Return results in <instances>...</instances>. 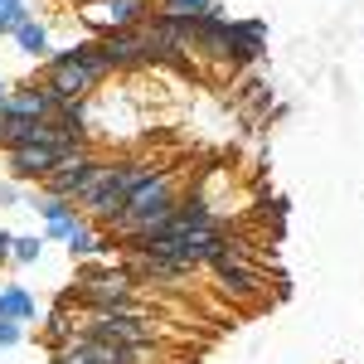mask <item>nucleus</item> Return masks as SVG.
Wrapping results in <instances>:
<instances>
[{"instance_id":"obj_1","label":"nucleus","mask_w":364,"mask_h":364,"mask_svg":"<svg viewBox=\"0 0 364 364\" xmlns=\"http://www.w3.org/2000/svg\"><path fill=\"white\" fill-rule=\"evenodd\" d=\"M151 175H156V166H151V161H117V166L102 170V180H97V185H92V190H87L78 204H83V214L92 219V224L107 228L117 214L127 209V199L136 195Z\"/></svg>"},{"instance_id":"obj_2","label":"nucleus","mask_w":364,"mask_h":364,"mask_svg":"<svg viewBox=\"0 0 364 364\" xmlns=\"http://www.w3.org/2000/svg\"><path fill=\"white\" fill-rule=\"evenodd\" d=\"M102 170H107V161H97L92 151H73V156H63L58 161V170L44 180V195H58V199H78L102 180Z\"/></svg>"},{"instance_id":"obj_3","label":"nucleus","mask_w":364,"mask_h":364,"mask_svg":"<svg viewBox=\"0 0 364 364\" xmlns=\"http://www.w3.org/2000/svg\"><path fill=\"white\" fill-rule=\"evenodd\" d=\"M83 336L112 340V345H156L161 326L146 316H112V311H87L83 316Z\"/></svg>"},{"instance_id":"obj_4","label":"nucleus","mask_w":364,"mask_h":364,"mask_svg":"<svg viewBox=\"0 0 364 364\" xmlns=\"http://www.w3.org/2000/svg\"><path fill=\"white\" fill-rule=\"evenodd\" d=\"M97 34H112V29H141L151 20V0H92L83 15Z\"/></svg>"},{"instance_id":"obj_5","label":"nucleus","mask_w":364,"mask_h":364,"mask_svg":"<svg viewBox=\"0 0 364 364\" xmlns=\"http://www.w3.org/2000/svg\"><path fill=\"white\" fill-rule=\"evenodd\" d=\"M78 151H87V146H78ZM10 156V170L20 175V180H49L58 170V161L63 156H73L68 146H15V151H5Z\"/></svg>"},{"instance_id":"obj_6","label":"nucleus","mask_w":364,"mask_h":364,"mask_svg":"<svg viewBox=\"0 0 364 364\" xmlns=\"http://www.w3.org/2000/svg\"><path fill=\"white\" fill-rule=\"evenodd\" d=\"M102 54H107V68H136V63H151V49H146V29H112L97 39Z\"/></svg>"},{"instance_id":"obj_7","label":"nucleus","mask_w":364,"mask_h":364,"mask_svg":"<svg viewBox=\"0 0 364 364\" xmlns=\"http://www.w3.org/2000/svg\"><path fill=\"white\" fill-rule=\"evenodd\" d=\"M58 107H63V97H58L49 83L5 92V102H0V112H5V117H58Z\"/></svg>"},{"instance_id":"obj_8","label":"nucleus","mask_w":364,"mask_h":364,"mask_svg":"<svg viewBox=\"0 0 364 364\" xmlns=\"http://www.w3.org/2000/svg\"><path fill=\"white\" fill-rule=\"evenodd\" d=\"M29 209H34V214H44L49 238H68V233L78 228V219H83L73 199H58V195H34V199H29Z\"/></svg>"},{"instance_id":"obj_9","label":"nucleus","mask_w":364,"mask_h":364,"mask_svg":"<svg viewBox=\"0 0 364 364\" xmlns=\"http://www.w3.org/2000/svg\"><path fill=\"white\" fill-rule=\"evenodd\" d=\"M44 73H49V87H54L63 102H78V97H87L97 87V78L87 68H78V63H44Z\"/></svg>"},{"instance_id":"obj_10","label":"nucleus","mask_w":364,"mask_h":364,"mask_svg":"<svg viewBox=\"0 0 364 364\" xmlns=\"http://www.w3.org/2000/svg\"><path fill=\"white\" fill-rule=\"evenodd\" d=\"M214 277L224 287L228 296H257V272H252L243 257H224V262H214Z\"/></svg>"},{"instance_id":"obj_11","label":"nucleus","mask_w":364,"mask_h":364,"mask_svg":"<svg viewBox=\"0 0 364 364\" xmlns=\"http://www.w3.org/2000/svg\"><path fill=\"white\" fill-rule=\"evenodd\" d=\"M262 44H267V25L262 20H233V63L262 58Z\"/></svg>"},{"instance_id":"obj_12","label":"nucleus","mask_w":364,"mask_h":364,"mask_svg":"<svg viewBox=\"0 0 364 364\" xmlns=\"http://www.w3.org/2000/svg\"><path fill=\"white\" fill-rule=\"evenodd\" d=\"M0 321H34V301L25 287H0Z\"/></svg>"},{"instance_id":"obj_13","label":"nucleus","mask_w":364,"mask_h":364,"mask_svg":"<svg viewBox=\"0 0 364 364\" xmlns=\"http://www.w3.org/2000/svg\"><path fill=\"white\" fill-rule=\"evenodd\" d=\"M63 243H68V252H73V257H97V252L107 248V243L92 233V224H87V219H78V228H73Z\"/></svg>"},{"instance_id":"obj_14","label":"nucleus","mask_w":364,"mask_h":364,"mask_svg":"<svg viewBox=\"0 0 364 364\" xmlns=\"http://www.w3.org/2000/svg\"><path fill=\"white\" fill-rule=\"evenodd\" d=\"M15 39H20V49H25V54H49V29L39 25V20H25V25L15 29Z\"/></svg>"},{"instance_id":"obj_15","label":"nucleus","mask_w":364,"mask_h":364,"mask_svg":"<svg viewBox=\"0 0 364 364\" xmlns=\"http://www.w3.org/2000/svg\"><path fill=\"white\" fill-rule=\"evenodd\" d=\"M39 252H44V238H34V233H25V238H15V248H10V257H15V262H39Z\"/></svg>"},{"instance_id":"obj_16","label":"nucleus","mask_w":364,"mask_h":364,"mask_svg":"<svg viewBox=\"0 0 364 364\" xmlns=\"http://www.w3.org/2000/svg\"><path fill=\"white\" fill-rule=\"evenodd\" d=\"M0 345H20V321H0Z\"/></svg>"},{"instance_id":"obj_17","label":"nucleus","mask_w":364,"mask_h":364,"mask_svg":"<svg viewBox=\"0 0 364 364\" xmlns=\"http://www.w3.org/2000/svg\"><path fill=\"white\" fill-rule=\"evenodd\" d=\"M10 248H15V233H5V228H0V262L10 257Z\"/></svg>"},{"instance_id":"obj_18","label":"nucleus","mask_w":364,"mask_h":364,"mask_svg":"<svg viewBox=\"0 0 364 364\" xmlns=\"http://www.w3.org/2000/svg\"><path fill=\"white\" fill-rule=\"evenodd\" d=\"M15 199H20V190H15V185H0V204H15Z\"/></svg>"},{"instance_id":"obj_19","label":"nucleus","mask_w":364,"mask_h":364,"mask_svg":"<svg viewBox=\"0 0 364 364\" xmlns=\"http://www.w3.org/2000/svg\"><path fill=\"white\" fill-rule=\"evenodd\" d=\"M0 102H5V83H0Z\"/></svg>"},{"instance_id":"obj_20","label":"nucleus","mask_w":364,"mask_h":364,"mask_svg":"<svg viewBox=\"0 0 364 364\" xmlns=\"http://www.w3.org/2000/svg\"><path fill=\"white\" fill-rule=\"evenodd\" d=\"M83 5H92V0H83Z\"/></svg>"},{"instance_id":"obj_21","label":"nucleus","mask_w":364,"mask_h":364,"mask_svg":"<svg viewBox=\"0 0 364 364\" xmlns=\"http://www.w3.org/2000/svg\"><path fill=\"white\" fill-rule=\"evenodd\" d=\"M0 34H5V29H0Z\"/></svg>"}]
</instances>
